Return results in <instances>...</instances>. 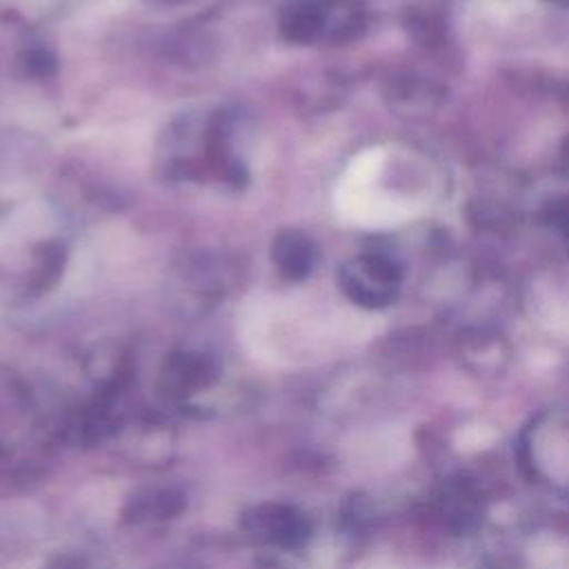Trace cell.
<instances>
[{"instance_id":"1","label":"cell","mask_w":569,"mask_h":569,"mask_svg":"<svg viewBox=\"0 0 569 569\" xmlns=\"http://www.w3.org/2000/svg\"><path fill=\"white\" fill-rule=\"evenodd\" d=\"M276 269L289 280H302L309 276L316 262L313 242L300 231H280L271 247Z\"/></svg>"},{"instance_id":"2","label":"cell","mask_w":569,"mask_h":569,"mask_svg":"<svg viewBox=\"0 0 569 569\" xmlns=\"http://www.w3.org/2000/svg\"><path fill=\"white\" fill-rule=\"evenodd\" d=\"M340 280L345 284V291L358 298L360 302H376L385 298L387 284H389V276L385 267L369 258L345 264Z\"/></svg>"}]
</instances>
